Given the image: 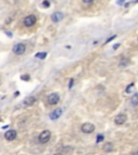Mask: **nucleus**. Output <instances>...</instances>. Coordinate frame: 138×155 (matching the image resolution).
<instances>
[{
  "label": "nucleus",
  "mask_w": 138,
  "mask_h": 155,
  "mask_svg": "<svg viewBox=\"0 0 138 155\" xmlns=\"http://www.w3.org/2000/svg\"><path fill=\"white\" fill-rule=\"evenodd\" d=\"M50 139H51V132L50 130H43L39 135V142L40 143H46L50 141Z\"/></svg>",
  "instance_id": "f257e3e1"
},
{
  "label": "nucleus",
  "mask_w": 138,
  "mask_h": 155,
  "mask_svg": "<svg viewBox=\"0 0 138 155\" xmlns=\"http://www.w3.org/2000/svg\"><path fill=\"white\" fill-rule=\"evenodd\" d=\"M25 51H26V45L24 43H18L13 46V53L16 55H22L25 53Z\"/></svg>",
  "instance_id": "f03ea898"
},
{
  "label": "nucleus",
  "mask_w": 138,
  "mask_h": 155,
  "mask_svg": "<svg viewBox=\"0 0 138 155\" xmlns=\"http://www.w3.org/2000/svg\"><path fill=\"white\" fill-rule=\"evenodd\" d=\"M58 101H59V95L57 93H52L48 96V103L51 106L58 103Z\"/></svg>",
  "instance_id": "7ed1b4c3"
},
{
  "label": "nucleus",
  "mask_w": 138,
  "mask_h": 155,
  "mask_svg": "<svg viewBox=\"0 0 138 155\" xmlns=\"http://www.w3.org/2000/svg\"><path fill=\"white\" fill-rule=\"evenodd\" d=\"M36 22H37V17L35 15H28L24 19V25L26 27H31L36 24Z\"/></svg>",
  "instance_id": "20e7f679"
},
{
  "label": "nucleus",
  "mask_w": 138,
  "mask_h": 155,
  "mask_svg": "<svg viewBox=\"0 0 138 155\" xmlns=\"http://www.w3.org/2000/svg\"><path fill=\"white\" fill-rule=\"evenodd\" d=\"M81 130L84 134H92L95 130V126L92 123H84L81 126Z\"/></svg>",
  "instance_id": "39448f33"
},
{
  "label": "nucleus",
  "mask_w": 138,
  "mask_h": 155,
  "mask_svg": "<svg viewBox=\"0 0 138 155\" xmlns=\"http://www.w3.org/2000/svg\"><path fill=\"white\" fill-rule=\"evenodd\" d=\"M127 121V116L125 114H123V113H121V114H118L114 117V123H116V125H123Z\"/></svg>",
  "instance_id": "423d86ee"
},
{
  "label": "nucleus",
  "mask_w": 138,
  "mask_h": 155,
  "mask_svg": "<svg viewBox=\"0 0 138 155\" xmlns=\"http://www.w3.org/2000/svg\"><path fill=\"white\" fill-rule=\"evenodd\" d=\"M16 136H18V134H16V132L13 130V129L8 130V132L5 134V138L8 140V141H13L14 139L16 138Z\"/></svg>",
  "instance_id": "0eeeda50"
},
{
  "label": "nucleus",
  "mask_w": 138,
  "mask_h": 155,
  "mask_svg": "<svg viewBox=\"0 0 138 155\" xmlns=\"http://www.w3.org/2000/svg\"><path fill=\"white\" fill-rule=\"evenodd\" d=\"M63 17H64V14H63L62 12H54V13L52 14V16H51V19H52V22L54 23H58L62 21Z\"/></svg>",
  "instance_id": "6e6552de"
},
{
  "label": "nucleus",
  "mask_w": 138,
  "mask_h": 155,
  "mask_svg": "<svg viewBox=\"0 0 138 155\" xmlns=\"http://www.w3.org/2000/svg\"><path fill=\"white\" fill-rule=\"evenodd\" d=\"M62 112H63V110L61 109V108H58V109H55V110L50 114V119L51 120H53V121H55V120H57L58 117L62 115Z\"/></svg>",
  "instance_id": "1a4fd4ad"
},
{
  "label": "nucleus",
  "mask_w": 138,
  "mask_h": 155,
  "mask_svg": "<svg viewBox=\"0 0 138 155\" xmlns=\"http://www.w3.org/2000/svg\"><path fill=\"white\" fill-rule=\"evenodd\" d=\"M35 102H36V98L34 97V96H29V97H27L26 99L24 100V106L30 107V106H32Z\"/></svg>",
  "instance_id": "9d476101"
},
{
  "label": "nucleus",
  "mask_w": 138,
  "mask_h": 155,
  "mask_svg": "<svg viewBox=\"0 0 138 155\" xmlns=\"http://www.w3.org/2000/svg\"><path fill=\"white\" fill-rule=\"evenodd\" d=\"M102 150L105 151V152H111V151H113V144H112L111 142H107V143H105V144H104V148H102Z\"/></svg>",
  "instance_id": "9b49d317"
},
{
  "label": "nucleus",
  "mask_w": 138,
  "mask_h": 155,
  "mask_svg": "<svg viewBox=\"0 0 138 155\" xmlns=\"http://www.w3.org/2000/svg\"><path fill=\"white\" fill-rule=\"evenodd\" d=\"M131 102L133 106H138V93H135L131 98Z\"/></svg>",
  "instance_id": "f8f14e48"
},
{
  "label": "nucleus",
  "mask_w": 138,
  "mask_h": 155,
  "mask_svg": "<svg viewBox=\"0 0 138 155\" xmlns=\"http://www.w3.org/2000/svg\"><path fill=\"white\" fill-rule=\"evenodd\" d=\"M36 57L40 58V59H44V58L46 57V53H45V52H42V53H37Z\"/></svg>",
  "instance_id": "ddd939ff"
},
{
  "label": "nucleus",
  "mask_w": 138,
  "mask_h": 155,
  "mask_svg": "<svg viewBox=\"0 0 138 155\" xmlns=\"http://www.w3.org/2000/svg\"><path fill=\"white\" fill-rule=\"evenodd\" d=\"M127 64H129V60H127V59H125V58H123V59H121V62H120V66H121V67L126 66Z\"/></svg>",
  "instance_id": "4468645a"
},
{
  "label": "nucleus",
  "mask_w": 138,
  "mask_h": 155,
  "mask_svg": "<svg viewBox=\"0 0 138 155\" xmlns=\"http://www.w3.org/2000/svg\"><path fill=\"white\" fill-rule=\"evenodd\" d=\"M133 87H134V83H131V84H129V86L126 87V89H125V92H126V93H127V94L131 93V92H132V89H133Z\"/></svg>",
  "instance_id": "2eb2a0df"
},
{
  "label": "nucleus",
  "mask_w": 138,
  "mask_h": 155,
  "mask_svg": "<svg viewBox=\"0 0 138 155\" xmlns=\"http://www.w3.org/2000/svg\"><path fill=\"white\" fill-rule=\"evenodd\" d=\"M21 79H22V80H24V81H29V75L24 74V75H22V76H21Z\"/></svg>",
  "instance_id": "dca6fc26"
},
{
  "label": "nucleus",
  "mask_w": 138,
  "mask_h": 155,
  "mask_svg": "<svg viewBox=\"0 0 138 155\" xmlns=\"http://www.w3.org/2000/svg\"><path fill=\"white\" fill-rule=\"evenodd\" d=\"M102 140H104V136H102V135H98V136H97V140H96V141L100 142V141H102Z\"/></svg>",
  "instance_id": "f3484780"
},
{
  "label": "nucleus",
  "mask_w": 138,
  "mask_h": 155,
  "mask_svg": "<svg viewBox=\"0 0 138 155\" xmlns=\"http://www.w3.org/2000/svg\"><path fill=\"white\" fill-rule=\"evenodd\" d=\"M43 7H45V8H48V7H50V2H49V1H46V0H44V1H43Z\"/></svg>",
  "instance_id": "a211bd4d"
},
{
  "label": "nucleus",
  "mask_w": 138,
  "mask_h": 155,
  "mask_svg": "<svg viewBox=\"0 0 138 155\" xmlns=\"http://www.w3.org/2000/svg\"><path fill=\"white\" fill-rule=\"evenodd\" d=\"M116 36H112V37H110V38H109V39H108L107 41H106V43H108V42H109V41H111V40H113V39H114V38H116Z\"/></svg>",
  "instance_id": "6ab92c4d"
},
{
  "label": "nucleus",
  "mask_w": 138,
  "mask_h": 155,
  "mask_svg": "<svg viewBox=\"0 0 138 155\" xmlns=\"http://www.w3.org/2000/svg\"><path fill=\"white\" fill-rule=\"evenodd\" d=\"M72 84H73V79H71V80H70V83H69V86H68V87H69V89H71Z\"/></svg>",
  "instance_id": "aec40b11"
},
{
  "label": "nucleus",
  "mask_w": 138,
  "mask_h": 155,
  "mask_svg": "<svg viewBox=\"0 0 138 155\" xmlns=\"http://www.w3.org/2000/svg\"><path fill=\"white\" fill-rule=\"evenodd\" d=\"M82 1H83L84 3H91V2L93 1V0H82Z\"/></svg>",
  "instance_id": "412c9836"
},
{
  "label": "nucleus",
  "mask_w": 138,
  "mask_h": 155,
  "mask_svg": "<svg viewBox=\"0 0 138 155\" xmlns=\"http://www.w3.org/2000/svg\"><path fill=\"white\" fill-rule=\"evenodd\" d=\"M123 1H124V0H120V1H118V3H119V5H120V3H123Z\"/></svg>",
  "instance_id": "4be33fe9"
},
{
  "label": "nucleus",
  "mask_w": 138,
  "mask_h": 155,
  "mask_svg": "<svg viewBox=\"0 0 138 155\" xmlns=\"http://www.w3.org/2000/svg\"><path fill=\"white\" fill-rule=\"evenodd\" d=\"M119 46H120V44H116V45H114V49H118Z\"/></svg>",
  "instance_id": "5701e85b"
},
{
  "label": "nucleus",
  "mask_w": 138,
  "mask_h": 155,
  "mask_svg": "<svg viewBox=\"0 0 138 155\" xmlns=\"http://www.w3.org/2000/svg\"><path fill=\"white\" fill-rule=\"evenodd\" d=\"M133 155H138V151H137V152H135V153H134Z\"/></svg>",
  "instance_id": "b1692460"
},
{
  "label": "nucleus",
  "mask_w": 138,
  "mask_h": 155,
  "mask_svg": "<svg viewBox=\"0 0 138 155\" xmlns=\"http://www.w3.org/2000/svg\"><path fill=\"white\" fill-rule=\"evenodd\" d=\"M55 155H62V154H55Z\"/></svg>",
  "instance_id": "393cba45"
},
{
  "label": "nucleus",
  "mask_w": 138,
  "mask_h": 155,
  "mask_svg": "<svg viewBox=\"0 0 138 155\" xmlns=\"http://www.w3.org/2000/svg\"><path fill=\"white\" fill-rule=\"evenodd\" d=\"M0 85H1V81H0Z\"/></svg>",
  "instance_id": "a878e982"
}]
</instances>
